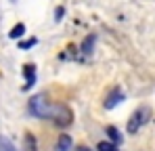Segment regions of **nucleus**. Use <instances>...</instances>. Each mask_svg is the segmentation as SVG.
Segmentation results:
<instances>
[{"label":"nucleus","instance_id":"nucleus-11","mask_svg":"<svg viewBox=\"0 0 155 151\" xmlns=\"http://www.w3.org/2000/svg\"><path fill=\"white\" fill-rule=\"evenodd\" d=\"M0 151H19V149H17V147L6 139V136H2V134H0Z\"/></svg>","mask_w":155,"mask_h":151},{"label":"nucleus","instance_id":"nucleus-13","mask_svg":"<svg viewBox=\"0 0 155 151\" xmlns=\"http://www.w3.org/2000/svg\"><path fill=\"white\" fill-rule=\"evenodd\" d=\"M97 151H117V147H115L113 143H109V141H101V143L97 145Z\"/></svg>","mask_w":155,"mask_h":151},{"label":"nucleus","instance_id":"nucleus-3","mask_svg":"<svg viewBox=\"0 0 155 151\" xmlns=\"http://www.w3.org/2000/svg\"><path fill=\"white\" fill-rule=\"evenodd\" d=\"M149 118H151V109L149 107H138L128 120V132L130 134H136L143 126L149 122Z\"/></svg>","mask_w":155,"mask_h":151},{"label":"nucleus","instance_id":"nucleus-1","mask_svg":"<svg viewBox=\"0 0 155 151\" xmlns=\"http://www.w3.org/2000/svg\"><path fill=\"white\" fill-rule=\"evenodd\" d=\"M52 105L51 101L46 99V95H34L29 103H27V109H29V113L34 116V118H40V120H48L51 118V111H52Z\"/></svg>","mask_w":155,"mask_h":151},{"label":"nucleus","instance_id":"nucleus-10","mask_svg":"<svg viewBox=\"0 0 155 151\" xmlns=\"http://www.w3.org/2000/svg\"><path fill=\"white\" fill-rule=\"evenodd\" d=\"M23 34H25V25L23 23H17L11 32H8V38H13V40H19V38H23Z\"/></svg>","mask_w":155,"mask_h":151},{"label":"nucleus","instance_id":"nucleus-7","mask_svg":"<svg viewBox=\"0 0 155 151\" xmlns=\"http://www.w3.org/2000/svg\"><path fill=\"white\" fill-rule=\"evenodd\" d=\"M94 42H97V36L94 34H90L84 42H82V46H80V52H82V57H90L92 55V50H94Z\"/></svg>","mask_w":155,"mask_h":151},{"label":"nucleus","instance_id":"nucleus-6","mask_svg":"<svg viewBox=\"0 0 155 151\" xmlns=\"http://www.w3.org/2000/svg\"><path fill=\"white\" fill-rule=\"evenodd\" d=\"M74 149V141H71V136L69 134H59V139H57V145H54V151H71Z\"/></svg>","mask_w":155,"mask_h":151},{"label":"nucleus","instance_id":"nucleus-15","mask_svg":"<svg viewBox=\"0 0 155 151\" xmlns=\"http://www.w3.org/2000/svg\"><path fill=\"white\" fill-rule=\"evenodd\" d=\"M71 151H92V149H88V147H84V145H80V147H74Z\"/></svg>","mask_w":155,"mask_h":151},{"label":"nucleus","instance_id":"nucleus-14","mask_svg":"<svg viewBox=\"0 0 155 151\" xmlns=\"http://www.w3.org/2000/svg\"><path fill=\"white\" fill-rule=\"evenodd\" d=\"M63 15H65V8H63V6H59V8H57V13H54V19H57V21H61V19H63Z\"/></svg>","mask_w":155,"mask_h":151},{"label":"nucleus","instance_id":"nucleus-2","mask_svg":"<svg viewBox=\"0 0 155 151\" xmlns=\"http://www.w3.org/2000/svg\"><path fill=\"white\" fill-rule=\"evenodd\" d=\"M48 120H51L57 128H67V126L74 122V111H71L67 105H63V103H54Z\"/></svg>","mask_w":155,"mask_h":151},{"label":"nucleus","instance_id":"nucleus-9","mask_svg":"<svg viewBox=\"0 0 155 151\" xmlns=\"http://www.w3.org/2000/svg\"><path fill=\"white\" fill-rule=\"evenodd\" d=\"M23 151H38V141L31 132H25L23 136Z\"/></svg>","mask_w":155,"mask_h":151},{"label":"nucleus","instance_id":"nucleus-8","mask_svg":"<svg viewBox=\"0 0 155 151\" xmlns=\"http://www.w3.org/2000/svg\"><path fill=\"white\" fill-rule=\"evenodd\" d=\"M105 132H107V136H109V143H113L115 147H117V145H122L124 136H122V132H120L115 126H107V128H105Z\"/></svg>","mask_w":155,"mask_h":151},{"label":"nucleus","instance_id":"nucleus-4","mask_svg":"<svg viewBox=\"0 0 155 151\" xmlns=\"http://www.w3.org/2000/svg\"><path fill=\"white\" fill-rule=\"evenodd\" d=\"M122 101H124V92H122L120 88H113V90H111V92L105 97L103 107H105V109H113V107H117Z\"/></svg>","mask_w":155,"mask_h":151},{"label":"nucleus","instance_id":"nucleus-5","mask_svg":"<svg viewBox=\"0 0 155 151\" xmlns=\"http://www.w3.org/2000/svg\"><path fill=\"white\" fill-rule=\"evenodd\" d=\"M23 78H25V90L34 88V84H36V65L34 63L23 65Z\"/></svg>","mask_w":155,"mask_h":151},{"label":"nucleus","instance_id":"nucleus-12","mask_svg":"<svg viewBox=\"0 0 155 151\" xmlns=\"http://www.w3.org/2000/svg\"><path fill=\"white\" fill-rule=\"evenodd\" d=\"M36 44H38V40H36V38L19 40V49H21V50H27V49H31V46H36Z\"/></svg>","mask_w":155,"mask_h":151}]
</instances>
